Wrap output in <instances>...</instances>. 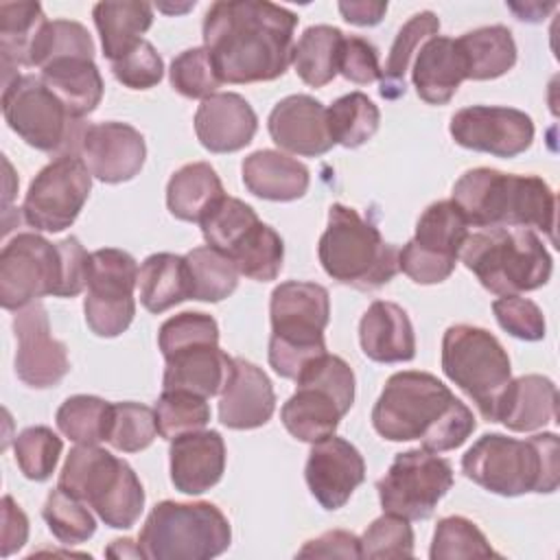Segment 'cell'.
<instances>
[{
  "label": "cell",
  "instance_id": "cell-1",
  "mask_svg": "<svg viewBox=\"0 0 560 560\" xmlns=\"http://www.w3.org/2000/svg\"><path fill=\"white\" fill-rule=\"evenodd\" d=\"M298 15L262 0H219L203 18V48L223 83L282 77L293 59Z\"/></svg>",
  "mask_w": 560,
  "mask_h": 560
},
{
  "label": "cell",
  "instance_id": "cell-2",
  "mask_svg": "<svg viewBox=\"0 0 560 560\" xmlns=\"http://www.w3.org/2000/svg\"><path fill=\"white\" fill-rule=\"evenodd\" d=\"M372 424L389 442L420 440L431 453L462 446L477 427L472 411L438 376L418 370L387 378L372 409Z\"/></svg>",
  "mask_w": 560,
  "mask_h": 560
},
{
  "label": "cell",
  "instance_id": "cell-3",
  "mask_svg": "<svg viewBox=\"0 0 560 560\" xmlns=\"http://www.w3.org/2000/svg\"><path fill=\"white\" fill-rule=\"evenodd\" d=\"M453 201L472 228H536L556 238V195L538 175L470 168L455 182Z\"/></svg>",
  "mask_w": 560,
  "mask_h": 560
},
{
  "label": "cell",
  "instance_id": "cell-4",
  "mask_svg": "<svg viewBox=\"0 0 560 560\" xmlns=\"http://www.w3.org/2000/svg\"><path fill=\"white\" fill-rule=\"evenodd\" d=\"M462 470L470 481L501 497L549 494L560 481L558 435L536 433L527 440H516L486 433L464 453Z\"/></svg>",
  "mask_w": 560,
  "mask_h": 560
},
{
  "label": "cell",
  "instance_id": "cell-5",
  "mask_svg": "<svg viewBox=\"0 0 560 560\" xmlns=\"http://www.w3.org/2000/svg\"><path fill=\"white\" fill-rule=\"evenodd\" d=\"M462 262L494 295H521L549 282L553 260L527 228H486L468 234Z\"/></svg>",
  "mask_w": 560,
  "mask_h": 560
},
{
  "label": "cell",
  "instance_id": "cell-6",
  "mask_svg": "<svg viewBox=\"0 0 560 560\" xmlns=\"http://www.w3.org/2000/svg\"><path fill=\"white\" fill-rule=\"evenodd\" d=\"M269 365L282 378L300 372L326 352L324 330L330 319V298L322 284L289 280L273 289L269 302Z\"/></svg>",
  "mask_w": 560,
  "mask_h": 560
},
{
  "label": "cell",
  "instance_id": "cell-7",
  "mask_svg": "<svg viewBox=\"0 0 560 560\" xmlns=\"http://www.w3.org/2000/svg\"><path fill=\"white\" fill-rule=\"evenodd\" d=\"M398 252L400 249L385 243L378 228L361 219L354 208L343 203L330 206L317 256L332 280L359 291H374L400 271Z\"/></svg>",
  "mask_w": 560,
  "mask_h": 560
},
{
  "label": "cell",
  "instance_id": "cell-8",
  "mask_svg": "<svg viewBox=\"0 0 560 560\" xmlns=\"http://www.w3.org/2000/svg\"><path fill=\"white\" fill-rule=\"evenodd\" d=\"M57 488L88 503L114 529L133 527L144 510V488L133 468L98 444H77L68 453Z\"/></svg>",
  "mask_w": 560,
  "mask_h": 560
},
{
  "label": "cell",
  "instance_id": "cell-9",
  "mask_svg": "<svg viewBox=\"0 0 560 560\" xmlns=\"http://www.w3.org/2000/svg\"><path fill=\"white\" fill-rule=\"evenodd\" d=\"M232 540L225 514L208 503H158L138 536V545L149 560H210L221 556Z\"/></svg>",
  "mask_w": 560,
  "mask_h": 560
},
{
  "label": "cell",
  "instance_id": "cell-10",
  "mask_svg": "<svg viewBox=\"0 0 560 560\" xmlns=\"http://www.w3.org/2000/svg\"><path fill=\"white\" fill-rule=\"evenodd\" d=\"M295 394L282 405L280 420L300 442L335 435L339 420L354 402V372L337 354L324 352L295 378Z\"/></svg>",
  "mask_w": 560,
  "mask_h": 560
},
{
  "label": "cell",
  "instance_id": "cell-11",
  "mask_svg": "<svg viewBox=\"0 0 560 560\" xmlns=\"http://www.w3.org/2000/svg\"><path fill=\"white\" fill-rule=\"evenodd\" d=\"M442 370L494 422L497 405L512 381L510 357L501 341L486 328L470 324L448 326L442 337Z\"/></svg>",
  "mask_w": 560,
  "mask_h": 560
},
{
  "label": "cell",
  "instance_id": "cell-12",
  "mask_svg": "<svg viewBox=\"0 0 560 560\" xmlns=\"http://www.w3.org/2000/svg\"><path fill=\"white\" fill-rule=\"evenodd\" d=\"M66 267L59 243L35 232L13 236L0 252V302L18 311L44 295L63 298Z\"/></svg>",
  "mask_w": 560,
  "mask_h": 560
},
{
  "label": "cell",
  "instance_id": "cell-13",
  "mask_svg": "<svg viewBox=\"0 0 560 560\" xmlns=\"http://www.w3.org/2000/svg\"><path fill=\"white\" fill-rule=\"evenodd\" d=\"M468 228L453 199L431 203L420 214L413 238L398 252V269L418 284L444 282L455 269Z\"/></svg>",
  "mask_w": 560,
  "mask_h": 560
},
{
  "label": "cell",
  "instance_id": "cell-14",
  "mask_svg": "<svg viewBox=\"0 0 560 560\" xmlns=\"http://www.w3.org/2000/svg\"><path fill=\"white\" fill-rule=\"evenodd\" d=\"M138 271L133 256L122 249L103 247L90 252L83 313L96 337H118L133 322Z\"/></svg>",
  "mask_w": 560,
  "mask_h": 560
},
{
  "label": "cell",
  "instance_id": "cell-15",
  "mask_svg": "<svg viewBox=\"0 0 560 560\" xmlns=\"http://www.w3.org/2000/svg\"><path fill=\"white\" fill-rule=\"evenodd\" d=\"M453 486L451 462L424 448L398 453L389 470L376 481L383 512L407 521H424Z\"/></svg>",
  "mask_w": 560,
  "mask_h": 560
},
{
  "label": "cell",
  "instance_id": "cell-16",
  "mask_svg": "<svg viewBox=\"0 0 560 560\" xmlns=\"http://www.w3.org/2000/svg\"><path fill=\"white\" fill-rule=\"evenodd\" d=\"M90 190L92 173L88 164L74 153H63L31 182L22 203L24 221L39 232H61L77 221Z\"/></svg>",
  "mask_w": 560,
  "mask_h": 560
},
{
  "label": "cell",
  "instance_id": "cell-17",
  "mask_svg": "<svg viewBox=\"0 0 560 560\" xmlns=\"http://www.w3.org/2000/svg\"><path fill=\"white\" fill-rule=\"evenodd\" d=\"M2 114L7 125L37 151L52 153L72 133L74 118L35 74H13L4 83Z\"/></svg>",
  "mask_w": 560,
  "mask_h": 560
},
{
  "label": "cell",
  "instance_id": "cell-18",
  "mask_svg": "<svg viewBox=\"0 0 560 560\" xmlns=\"http://www.w3.org/2000/svg\"><path fill=\"white\" fill-rule=\"evenodd\" d=\"M448 131L459 147L494 158H516L534 142L532 118L499 105H470L455 112Z\"/></svg>",
  "mask_w": 560,
  "mask_h": 560
},
{
  "label": "cell",
  "instance_id": "cell-19",
  "mask_svg": "<svg viewBox=\"0 0 560 560\" xmlns=\"http://www.w3.org/2000/svg\"><path fill=\"white\" fill-rule=\"evenodd\" d=\"M13 332L18 341L15 374L35 389L59 385L68 374L70 361L66 346L52 337L48 313L42 302H33L15 311Z\"/></svg>",
  "mask_w": 560,
  "mask_h": 560
},
{
  "label": "cell",
  "instance_id": "cell-20",
  "mask_svg": "<svg viewBox=\"0 0 560 560\" xmlns=\"http://www.w3.org/2000/svg\"><path fill=\"white\" fill-rule=\"evenodd\" d=\"M79 153L90 173L105 184L133 179L147 158L142 133L127 122H94L81 129Z\"/></svg>",
  "mask_w": 560,
  "mask_h": 560
},
{
  "label": "cell",
  "instance_id": "cell-21",
  "mask_svg": "<svg viewBox=\"0 0 560 560\" xmlns=\"http://www.w3.org/2000/svg\"><path fill=\"white\" fill-rule=\"evenodd\" d=\"M311 494L324 510H339L365 479V462L354 444L328 435L313 442L304 468Z\"/></svg>",
  "mask_w": 560,
  "mask_h": 560
},
{
  "label": "cell",
  "instance_id": "cell-22",
  "mask_svg": "<svg viewBox=\"0 0 560 560\" xmlns=\"http://www.w3.org/2000/svg\"><path fill=\"white\" fill-rule=\"evenodd\" d=\"M267 129L280 149L295 155L317 158L335 147L326 107L308 94H291L278 101L267 118Z\"/></svg>",
  "mask_w": 560,
  "mask_h": 560
},
{
  "label": "cell",
  "instance_id": "cell-23",
  "mask_svg": "<svg viewBox=\"0 0 560 560\" xmlns=\"http://www.w3.org/2000/svg\"><path fill=\"white\" fill-rule=\"evenodd\" d=\"M258 129L252 105L234 92H217L203 98L195 112V133L210 153H234L247 147Z\"/></svg>",
  "mask_w": 560,
  "mask_h": 560
},
{
  "label": "cell",
  "instance_id": "cell-24",
  "mask_svg": "<svg viewBox=\"0 0 560 560\" xmlns=\"http://www.w3.org/2000/svg\"><path fill=\"white\" fill-rule=\"evenodd\" d=\"M276 394L269 376L245 359H234V372L219 394V420L228 429L245 431L269 422Z\"/></svg>",
  "mask_w": 560,
  "mask_h": 560
},
{
  "label": "cell",
  "instance_id": "cell-25",
  "mask_svg": "<svg viewBox=\"0 0 560 560\" xmlns=\"http://www.w3.org/2000/svg\"><path fill=\"white\" fill-rule=\"evenodd\" d=\"M171 481L184 494L217 486L225 470V442L219 431H192L171 440Z\"/></svg>",
  "mask_w": 560,
  "mask_h": 560
},
{
  "label": "cell",
  "instance_id": "cell-26",
  "mask_svg": "<svg viewBox=\"0 0 560 560\" xmlns=\"http://www.w3.org/2000/svg\"><path fill=\"white\" fill-rule=\"evenodd\" d=\"M162 389H184L210 398L223 392L232 372L234 357H228L219 343H197L164 357Z\"/></svg>",
  "mask_w": 560,
  "mask_h": 560
},
{
  "label": "cell",
  "instance_id": "cell-27",
  "mask_svg": "<svg viewBox=\"0 0 560 560\" xmlns=\"http://www.w3.org/2000/svg\"><path fill=\"white\" fill-rule=\"evenodd\" d=\"M359 341L376 363H402L416 357V335L407 311L394 302L376 300L359 322Z\"/></svg>",
  "mask_w": 560,
  "mask_h": 560
},
{
  "label": "cell",
  "instance_id": "cell-28",
  "mask_svg": "<svg viewBox=\"0 0 560 560\" xmlns=\"http://www.w3.org/2000/svg\"><path fill=\"white\" fill-rule=\"evenodd\" d=\"M466 79V59L457 39L429 37L413 61L411 81L418 96L429 105L448 103Z\"/></svg>",
  "mask_w": 560,
  "mask_h": 560
},
{
  "label": "cell",
  "instance_id": "cell-29",
  "mask_svg": "<svg viewBox=\"0 0 560 560\" xmlns=\"http://www.w3.org/2000/svg\"><path fill=\"white\" fill-rule=\"evenodd\" d=\"M558 389L551 378L542 374H525L508 383L497 405L494 422L510 431L529 433L556 420Z\"/></svg>",
  "mask_w": 560,
  "mask_h": 560
},
{
  "label": "cell",
  "instance_id": "cell-30",
  "mask_svg": "<svg viewBox=\"0 0 560 560\" xmlns=\"http://www.w3.org/2000/svg\"><path fill=\"white\" fill-rule=\"evenodd\" d=\"M241 171L245 188L267 201H295L311 184V173L302 162L273 149L249 153Z\"/></svg>",
  "mask_w": 560,
  "mask_h": 560
},
{
  "label": "cell",
  "instance_id": "cell-31",
  "mask_svg": "<svg viewBox=\"0 0 560 560\" xmlns=\"http://www.w3.org/2000/svg\"><path fill=\"white\" fill-rule=\"evenodd\" d=\"M42 81L74 120L92 114L103 98V77L90 57L55 59L42 68Z\"/></svg>",
  "mask_w": 560,
  "mask_h": 560
},
{
  "label": "cell",
  "instance_id": "cell-32",
  "mask_svg": "<svg viewBox=\"0 0 560 560\" xmlns=\"http://www.w3.org/2000/svg\"><path fill=\"white\" fill-rule=\"evenodd\" d=\"M92 15L101 35L103 55L109 61H118L129 55L153 24V7L136 0L96 2Z\"/></svg>",
  "mask_w": 560,
  "mask_h": 560
},
{
  "label": "cell",
  "instance_id": "cell-33",
  "mask_svg": "<svg viewBox=\"0 0 560 560\" xmlns=\"http://www.w3.org/2000/svg\"><path fill=\"white\" fill-rule=\"evenodd\" d=\"M140 302L149 313H164L190 300L192 284L184 256L160 252L144 258L138 271Z\"/></svg>",
  "mask_w": 560,
  "mask_h": 560
},
{
  "label": "cell",
  "instance_id": "cell-34",
  "mask_svg": "<svg viewBox=\"0 0 560 560\" xmlns=\"http://www.w3.org/2000/svg\"><path fill=\"white\" fill-rule=\"evenodd\" d=\"M223 195V184L208 162H192L177 168L166 184L171 214L190 223H199Z\"/></svg>",
  "mask_w": 560,
  "mask_h": 560
},
{
  "label": "cell",
  "instance_id": "cell-35",
  "mask_svg": "<svg viewBox=\"0 0 560 560\" xmlns=\"http://www.w3.org/2000/svg\"><path fill=\"white\" fill-rule=\"evenodd\" d=\"M466 59V79L490 81L503 77L516 63V44L508 26H481L457 37Z\"/></svg>",
  "mask_w": 560,
  "mask_h": 560
},
{
  "label": "cell",
  "instance_id": "cell-36",
  "mask_svg": "<svg viewBox=\"0 0 560 560\" xmlns=\"http://www.w3.org/2000/svg\"><path fill=\"white\" fill-rule=\"evenodd\" d=\"M343 33L337 26H308L293 46V68L298 77L311 88H324L339 74V52Z\"/></svg>",
  "mask_w": 560,
  "mask_h": 560
},
{
  "label": "cell",
  "instance_id": "cell-37",
  "mask_svg": "<svg viewBox=\"0 0 560 560\" xmlns=\"http://www.w3.org/2000/svg\"><path fill=\"white\" fill-rule=\"evenodd\" d=\"M48 24L39 2H2L0 4V55L4 79L13 66H28L33 44Z\"/></svg>",
  "mask_w": 560,
  "mask_h": 560
},
{
  "label": "cell",
  "instance_id": "cell-38",
  "mask_svg": "<svg viewBox=\"0 0 560 560\" xmlns=\"http://www.w3.org/2000/svg\"><path fill=\"white\" fill-rule=\"evenodd\" d=\"M440 31V20L435 13L431 11H420L416 15H411V20L407 24H402V28L398 31L385 68H381V96L387 101H396L398 96L405 94V72L407 66L411 61V55L416 52V48L420 44H424L429 37L438 35Z\"/></svg>",
  "mask_w": 560,
  "mask_h": 560
},
{
  "label": "cell",
  "instance_id": "cell-39",
  "mask_svg": "<svg viewBox=\"0 0 560 560\" xmlns=\"http://www.w3.org/2000/svg\"><path fill=\"white\" fill-rule=\"evenodd\" d=\"M228 258L234 262L241 276L258 280V282H269L276 280L282 260H284V243L280 234L258 221L228 254Z\"/></svg>",
  "mask_w": 560,
  "mask_h": 560
},
{
  "label": "cell",
  "instance_id": "cell-40",
  "mask_svg": "<svg viewBox=\"0 0 560 560\" xmlns=\"http://www.w3.org/2000/svg\"><path fill=\"white\" fill-rule=\"evenodd\" d=\"M328 131L335 144L357 149L365 144L378 129L381 112L363 92H350L339 96L326 107Z\"/></svg>",
  "mask_w": 560,
  "mask_h": 560
},
{
  "label": "cell",
  "instance_id": "cell-41",
  "mask_svg": "<svg viewBox=\"0 0 560 560\" xmlns=\"http://www.w3.org/2000/svg\"><path fill=\"white\" fill-rule=\"evenodd\" d=\"M192 295L199 302H221L230 298L238 284V269L219 249L203 245L190 249L186 256Z\"/></svg>",
  "mask_w": 560,
  "mask_h": 560
},
{
  "label": "cell",
  "instance_id": "cell-42",
  "mask_svg": "<svg viewBox=\"0 0 560 560\" xmlns=\"http://www.w3.org/2000/svg\"><path fill=\"white\" fill-rule=\"evenodd\" d=\"M109 411H112V402L98 396L77 394L61 402V407L57 409L55 422H57V429L68 440L77 444H98V442H105Z\"/></svg>",
  "mask_w": 560,
  "mask_h": 560
},
{
  "label": "cell",
  "instance_id": "cell-43",
  "mask_svg": "<svg viewBox=\"0 0 560 560\" xmlns=\"http://www.w3.org/2000/svg\"><path fill=\"white\" fill-rule=\"evenodd\" d=\"M258 214L254 208L236 197L223 195L199 221L201 234L206 243L225 256L234 249V245L258 223Z\"/></svg>",
  "mask_w": 560,
  "mask_h": 560
},
{
  "label": "cell",
  "instance_id": "cell-44",
  "mask_svg": "<svg viewBox=\"0 0 560 560\" xmlns=\"http://www.w3.org/2000/svg\"><path fill=\"white\" fill-rule=\"evenodd\" d=\"M158 435L175 440L184 433L201 431L210 422V405L203 396L184 389H162L155 402Z\"/></svg>",
  "mask_w": 560,
  "mask_h": 560
},
{
  "label": "cell",
  "instance_id": "cell-45",
  "mask_svg": "<svg viewBox=\"0 0 560 560\" xmlns=\"http://www.w3.org/2000/svg\"><path fill=\"white\" fill-rule=\"evenodd\" d=\"M431 560L459 558H501L483 536V532L464 516L440 518L429 549Z\"/></svg>",
  "mask_w": 560,
  "mask_h": 560
},
{
  "label": "cell",
  "instance_id": "cell-46",
  "mask_svg": "<svg viewBox=\"0 0 560 560\" xmlns=\"http://www.w3.org/2000/svg\"><path fill=\"white\" fill-rule=\"evenodd\" d=\"M63 57H90L94 59V42L88 28L72 20H52L37 35L28 68H44L46 63Z\"/></svg>",
  "mask_w": 560,
  "mask_h": 560
},
{
  "label": "cell",
  "instance_id": "cell-47",
  "mask_svg": "<svg viewBox=\"0 0 560 560\" xmlns=\"http://www.w3.org/2000/svg\"><path fill=\"white\" fill-rule=\"evenodd\" d=\"M158 435L155 409L140 402H112L105 442L120 453L144 451Z\"/></svg>",
  "mask_w": 560,
  "mask_h": 560
},
{
  "label": "cell",
  "instance_id": "cell-48",
  "mask_svg": "<svg viewBox=\"0 0 560 560\" xmlns=\"http://www.w3.org/2000/svg\"><path fill=\"white\" fill-rule=\"evenodd\" d=\"M42 516L48 529L52 532V536L61 545H81L90 540L96 532V521L85 508V503L63 492L61 488L50 490V494L46 497Z\"/></svg>",
  "mask_w": 560,
  "mask_h": 560
},
{
  "label": "cell",
  "instance_id": "cell-49",
  "mask_svg": "<svg viewBox=\"0 0 560 560\" xmlns=\"http://www.w3.org/2000/svg\"><path fill=\"white\" fill-rule=\"evenodd\" d=\"M63 442L48 427H26L13 442L15 462L31 481H46L59 462Z\"/></svg>",
  "mask_w": 560,
  "mask_h": 560
},
{
  "label": "cell",
  "instance_id": "cell-50",
  "mask_svg": "<svg viewBox=\"0 0 560 560\" xmlns=\"http://www.w3.org/2000/svg\"><path fill=\"white\" fill-rule=\"evenodd\" d=\"M168 79L175 92H179L186 98H201V101L217 94V90L223 85L210 59V52L203 46L179 52L171 61Z\"/></svg>",
  "mask_w": 560,
  "mask_h": 560
},
{
  "label": "cell",
  "instance_id": "cell-51",
  "mask_svg": "<svg viewBox=\"0 0 560 560\" xmlns=\"http://www.w3.org/2000/svg\"><path fill=\"white\" fill-rule=\"evenodd\" d=\"M413 529L407 518L385 512L361 536V558H411Z\"/></svg>",
  "mask_w": 560,
  "mask_h": 560
},
{
  "label": "cell",
  "instance_id": "cell-52",
  "mask_svg": "<svg viewBox=\"0 0 560 560\" xmlns=\"http://www.w3.org/2000/svg\"><path fill=\"white\" fill-rule=\"evenodd\" d=\"M197 343H219V326L208 313L186 311L168 317L160 326L158 346L164 357Z\"/></svg>",
  "mask_w": 560,
  "mask_h": 560
},
{
  "label": "cell",
  "instance_id": "cell-53",
  "mask_svg": "<svg viewBox=\"0 0 560 560\" xmlns=\"http://www.w3.org/2000/svg\"><path fill=\"white\" fill-rule=\"evenodd\" d=\"M492 313L499 326L516 339L538 341L545 337L547 324L540 306L521 295H501L492 302Z\"/></svg>",
  "mask_w": 560,
  "mask_h": 560
},
{
  "label": "cell",
  "instance_id": "cell-54",
  "mask_svg": "<svg viewBox=\"0 0 560 560\" xmlns=\"http://www.w3.org/2000/svg\"><path fill=\"white\" fill-rule=\"evenodd\" d=\"M112 72L118 83L131 90H149L162 81L164 63L151 42L142 39L129 55L112 61Z\"/></svg>",
  "mask_w": 560,
  "mask_h": 560
},
{
  "label": "cell",
  "instance_id": "cell-55",
  "mask_svg": "<svg viewBox=\"0 0 560 560\" xmlns=\"http://www.w3.org/2000/svg\"><path fill=\"white\" fill-rule=\"evenodd\" d=\"M339 74L357 85H368L381 79L378 50L363 37H343L339 52Z\"/></svg>",
  "mask_w": 560,
  "mask_h": 560
},
{
  "label": "cell",
  "instance_id": "cell-56",
  "mask_svg": "<svg viewBox=\"0 0 560 560\" xmlns=\"http://www.w3.org/2000/svg\"><path fill=\"white\" fill-rule=\"evenodd\" d=\"M298 558H343L357 560L361 558V538L346 529H330L322 536L304 542L298 551Z\"/></svg>",
  "mask_w": 560,
  "mask_h": 560
},
{
  "label": "cell",
  "instance_id": "cell-57",
  "mask_svg": "<svg viewBox=\"0 0 560 560\" xmlns=\"http://www.w3.org/2000/svg\"><path fill=\"white\" fill-rule=\"evenodd\" d=\"M0 508H2V556L9 558L18 549H22L26 542L28 518L9 494L2 497Z\"/></svg>",
  "mask_w": 560,
  "mask_h": 560
},
{
  "label": "cell",
  "instance_id": "cell-58",
  "mask_svg": "<svg viewBox=\"0 0 560 560\" xmlns=\"http://www.w3.org/2000/svg\"><path fill=\"white\" fill-rule=\"evenodd\" d=\"M387 2H339V13L354 26H374L383 20Z\"/></svg>",
  "mask_w": 560,
  "mask_h": 560
},
{
  "label": "cell",
  "instance_id": "cell-59",
  "mask_svg": "<svg viewBox=\"0 0 560 560\" xmlns=\"http://www.w3.org/2000/svg\"><path fill=\"white\" fill-rule=\"evenodd\" d=\"M510 9L518 15V20H527V22H538L545 18V13L553 11L556 4H538V2H532V4H510Z\"/></svg>",
  "mask_w": 560,
  "mask_h": 560
},
{
  "label": "cell",
  "instance_id": "cell-60",
  "mask_svg": "<svg viewBox=\"0 0 560 560\" xmlns=\"http://www.w3.org/2000/svg\"><path fill=\"white\" fill-rule=\"evenodd\" d=\"M107 556L112 558H144L142 551H140V545L133 542L131 538H116L107 549H105Z\"/></svg>",
  "mask_w": 560,
  "mask_h": 560
},
{
  "label": "cell",
  "instance_id": "cell-61",
  "mask_svg": "<svg viewBox=\"0 0 560 560\" xmlns=\"http://www.w3.org/2000/svg\"><path fill=\"white\" fill-rule=\"evenodd\" d=\"M195 7V2H186L184 7H168V4H158V9H162V11H166V13H182V11H188V9H192Z\"/></svg>",
  "mask_w": 560,
  "mask_h": 560
}]
</instances>
